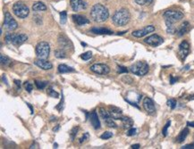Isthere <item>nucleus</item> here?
Returning <instances> with one entry per match:
<instances>
[{
	"instance_id": "1",
	"label": "nucleus",
	"mask_w": 194,
	"mask_h": 149,
	"mask_svg": "<svg viewBox=\"0 0 194 149\" xmlns=\"http://www.w3.org/2000/svg\"><path fill=\"white\" fill-rule=\"evenodd\" d=\"M91 16L96 23H104L109 16V12L106 6L100 4H96L91 7Z\"/></svg>"
},
{
	"instance_id": "2",
	"label": "nucleus",
	"mask_w": 194,
	"mask_h": 149,
	"mask_svg": "<svg viewBox=\"0 0 194 149\" xmlns=\"http://www.w3.org/2000/svg\"><path fill=\"white\" fill-rule=\"evenodd\" d=\"M131 19V15L129 11L125 8H122L115 13V14L112 17L113 23L116 26H123L126 25L129 21Z\"/></svg>"
},
{
	"instance_id": "3",
	"label": "nucleus",
	"mask_w": 194,
	"mask_h": 149,
	"mask_svg": "<svg viewBox=\"0 0 194 149\" xmlns=\"http://www.w3.org/2000/svg\"><path fill=\"white\" fill-rule=\"evenodd\" d=\"M28 39L27 35L25 34H15V33H7L5 37V40L7 44L13 46H21Z\"/></svg>"
},
{
	"instance_id": "4",
	"label": "nucleus",
	"mask_w": 194,
	"mask_h": 149,
	"mask_svg": "<svg viewBox=\"0 0 194 149\" xmlns=\"http://www.w3.org/2000/svg\"><path fill=\"white\" fill-rule=\"evenodd\" d=\"M148 65L146 62H141L139 61L135 63H133V65H131L130 67V71L138 76H144L145 74H147L148 72Z\"/></svg>"
},
{
	"instance_id": "5",
	"label": "nucleus",
	"mask_w": 194,
	"mask_h": 149,
	"mask_svg": "<svg viewBox=\"0 0 194 149\" xmlns=\"http://www.w3.org/2000/svg\"><path fill=\"white\" fill-rule=\"evenodd\" d=\"M13 12L17 17L24 19L29 15L30 9L25 4L21 3V2H17L13 6Z\"/></svg>"
},
{
	"instance_id": "6",
	"label": "nucleus",
	"mask_w": 194,
	"mask_h": 149,
	"mask_svg": "<svg viewBox=\"0 0 194 149\" xmlns=\"http://www.w3.org/2000/svg\"><path fill=\"white\" fill-rule=\"evenodd\" d=\"M50 53V47L45 41L39 42L36 46V55L39 59H47Z\"/></svg>"
},
{
	"instance_id": "7",
	"label": "nucleus",
	"mask_w": 194,
	"mask_h": 149,
	"mask_svg": "<svg viewBox=\"0 0 194 149\" xmlns=\"http://www.w3.org/2000/svg\"><path fill=\"white\" fill-rule=\"evenodd\" d=\"M165 18V22L175 23L179 22L180 20L183 18V13L180 11H173V10H168L164 13L163 14Z\"/></svg>"
},
{
	"instance_id": "8",
	"label": "nucleus",
	"mask_w": 194,
	"mask_h": 149,
	"mask_svg": "<svg viewBox=\"0 0 194 149\" xmlns=\"http://www.w3.org/2000/svg\"><path fill=\"white\" fill-rule=\"evenodd\" d=\"M4 27L7 31H14L18 28V24L16 21L13 18V16L9 13H6L5 14V21H4Z\"/></svg>"
},
{
	"instance_id": "9",
	"label": "nucleus",
	"mask_w": 194,
	"mask_h": 149,
	"mask_svg": "<svg viewBox=\"0 0 194 149\" xmlns=\"http://www.w3.org/2000/svg\"><path fill=\"white\" fill-rule=\"evenodd\" d=\"M90 69L91 72L97 74H100V75H106L110 72L109 67L106 65H104V63H95V65H91Z\"/></svg>"
},
{
	"instance_id": "10",
	"label": "nucleus",
	"mask_w": 194,
	"mask_h": 149,
	"mask_svg": "<svg viewBox=\"0 0 194 149\" xmlns=\"http://www.w3.org/2000/svg\"><path fill=\"white\" fill-rule=\"evenodd\" d=\"M144 42L146 44L151 46V47H158L164 42V39L160 36H158L157 34H153L151 36L146 38L144 39Z\"/></svg>"
},
{
	"instance_id": "11",
	"label": "nucleus",
	"mask_w": 194,
	"mask_h": 149,
	"mask_svg": "<svg viewBox=\"0 0 194 149\" xmlns=\"http://www.w3.org/2000/svg\"><path fill=\"white\" fill-rule=\"evenodd\" d=\"M143 107H144L145 111L150 115H154L156 114L155 104H154L152 99H150L149 97H145L143 99Z\"/></svg>"
},
{
	"instance_id": "12",
	"label": "nucleus",
	"mask_w": 194,
	"mask_h": 149,
	"mask_svg": "<svg viewBox=\"0 0 194 149\" xmlns=\"http://www.w3.org/2000/svg\"><path fill=\"white\" fill-rule=\"evenodd\" d=\"M190 52V45L187 41H183L182 43L179 45V51H178V55L181 58V60H184L188 54Z\"/></svg>"
},
{
	"instance_id": "13",
	"label": "nucleus",
	"mask_w": 194,
	"mask_h": 149,
	"mask_svg": "<svg viewBox=\"0 0 194 149\" xmlns=\"http://www.w3.org/2000/svg\"><path fill=\"white\" fill-rule=\"evenodd\" d=\"M155 31V27L153 25H148L145 28H143L142 30H139V31H133L132 34L133 37L135 38H142L146 35H148V33H151Z\"/></svg>"
},
{
	"instance_id": "14",
	"label": "nucleus",
	"mask_w": 194,
	"mask_h": 149,
	"mask_svg": "<svg viewBox=\"0 0 194 149\" xmlns=\"http://www.w3.org/2000/svg\"><path fill=\"white\" fill-rule=\"evenodd\" d=\"M70 4L74 12H80L87 8V3L83 0H70Z\"/></svg>"
},
{
	"instance_id": "15",
	"label": "nucleus",
	"mask_w": 194,
	"mask_h": 149,
	"mask_svg": "<svg viewBox=\"0 0 194 149\" xmlns=\"http://www.w3.org/2000/svg\"><path fill=\"white\" fill-rule=\"evenodd\" d=\"M58 44L60 46V48L63 50L66 49H70V48H72V43L71 41L64 36V35H60L58 37Z\"/></svg>"
},
{
	"instance_id": "16",
	"label": "nucleus",
	"mask_w": 194,
	"mask_h": 149,
	"mask_svg": "<svg viewBox=\"0 0 194 149\" xmlns=\"http://www.w3.org/2000/svg\"><path fill=\"white\" fill-rule=\"evenodd\" d=\"M111 117L114 120H122L123 118V112L120 108L116 107V106L114 105H110L109 106V110H108Z\"/></svg>"
},
{
	"instance_id": "17",
	"label": "nucleus",
	"mask_w": 194,
	"mask_h": 149,
	"mask_svg": "<svg viewBox=\"0 0 194 149\" xmlns=\"http://www.w3.org/2000/svg\"><path fill=\"white\" fill-rule=\"evenodd\" d=\"M34 62H35V65H36L37 66H39V68H41V69H43V70H45V71L51 70L52 67H53L52 63H51L50 62L47 61L46 59H38V60H36Z\"/></svg>"
},
{
	"instance_id": "18",
	"label": "nucleus",
	"mask_w": 194,
	"mask_h": 149,
	"mask_svg": "<svg viewBox=\"0 0 194 149\" xmlns=\"http://www.w3.org/2000/svg\"><path fill=\"white\" fill-rule=\"evenodd\" d=\"M73 19L74 21V23L79 26H82V25L90 23V21L87 18L84 16H81V15H79V14H73Z\"/></svg>"
},
{
	"instance_id": "19",
	"label": "nucleus",
	"mask_w": 194,
	"mask_h": 149,
	"mask_svg": "<svg viewBox=\"0 0 194 149\" xmlns=\"http://www.w3.org/2000/svg\"><path fill=\"white\" fill-rule=\"evenodd\" d=\"M90 120H91V123L93 126V128L95 130H98L100 128V121L98 120V116L97 114V113L94 111L90 114Z\"/></svg>"
},
{
	"instance_id": "20",
	"label": "nucleus",
	"mask_w": 194,
	"mask_h": 149,
	"mask_svg": "<svg viewBox=\"0 0 194 149\" xmlns=\"http://www.w3.org/2000/svg\"><path fill=\"white\" fill-rule=\"evenodd\" d=\"M91 31L92 33H95V34H100V35H111L113 34V31H111L110 30L108 29H106V28H102V27H95V28H92L91 30Z\"/></svg>"
},
{
	"instance_id": "21",
	"label": "nucleus",
	"mask_w": 194,
	"mask_h": 149,
	"mask_svg": "<svg viewBox=\"0 0 194 149\" xmlns=\"http://www.w3.org/2000/svg\"><path fill=\"white\" fill-rule=\"evenodd\" d=\"M189 29H190V23H189L188 22L183 23L182 25L179 27V29H178V31H177V35H178V37L183 36L185 33L188 32Z\"/></svg>"
},
{
	"instance_id": "22",
	"label": "nucleus",
	"mask_w": 194,
	"mask_h": 149,
	"mask_svg": "<svg viewBox=\"0 0 194 149\" xmlns=\"http://www.w3.org/2000/svg\"><path fill=\"white\" fill-rule=\"evenodd\" d=\"M32 10L34 12H39V11H46L47 10V6L44 3L42 2H36L35 4H33L32 6Z\"/></svg>"
},
{
	"instance_id": "23",
	"label": "nucleus",
	"mask_w": 194,
	"mask_h": 149,
	"mask_svg": "<svg viewBox=\"0 0 194 149\" xmlns=\"http://www.w3.org/2000/svg\"><path fill=\"white\" fill-rule=\"evenodd\" d=\"M188 134H189V129H187V128H185L184 130H183V131H181V133H180V134H179V136L177 137V138H176L177 143H183V141L186 139V138H187Z\"/></svg>"
},
{
	"instance_id": "24",
	"label": "nucleus",
	"mask_w": 194,
	"mask_h": 149,
	"mask_svg": "<svg viewBox=\"0 0 194 149\" xmlns=\"http://www.w3.org/2000/svg\"><path fill=\"white\" fill-rule=\"evenodd\" d=\"M121 121L123 122L124 129H130V128H132L133 125V121L129 117H123Z\"/></svg>"
},
{
	"instance_id": "25",
	"label": "nucleus",
	"mask_w": 194,
	"mask_h": 149,
	"mask_svg": "<svg viewBox=\"0 0 194 149\" xmlns=\"http://www.w3.org/2000/svg\"><path fill=\"white\" fill-rule=\"evenodd\" d=\"M58 72L60 73H67V72H75V70L72 67H69L66 65H60L58 66Z\"/></svg>"
},
{
	"instance_id": "26",
	"label": "nucleus",
	"mask_w": 194,
	"mask_h": 149,
	"mask_svg": "<svg viewBox=\"0 0 194 149\" xmlns=\"http://www.w3.org/2000/svg\"><path fill=\"white\" fill-rule=\"evenodd\" d=\"M0 58H1V65H5V66H10L12 65V60L6 56V55H1V56H0Z\"/></svg>"
},
{
	"instance_id": "27",
	"label": "nucleus",
	"mask_w": 194,
	"mask_h": 149,
	"mask_svg": "<svg viewBox=\"0 0 194 149\" xmlns=\"http://www.w3.org/2000/svg\"><path fill=\"white\" fill-rule=\"evenodd\" d=\"M165 24H166V31H167V33H169V34H175L176 32L175 27L174 26L175 23L165 22Z\"/></svg>"
},
{
	"instance_id": "28",
	"label": "nucleus",
	"mask_w": 194,
	"mask_h": 149,
	"mask_svg": "<svg viewBox=\"0 0 194 149\" xmlns=\"http://www.w3.org/2000/svg\"><path fill=\"white\" fill-rule=\"evenodd\" d=\"M55 56L56 58H59V59H63V58H66V51L63 49H57L55 51Z\"/></svg>"
},
{
	"instance_id": "29",
	"label": "nucleus",
	"mask_w": 194,
	"mask_h": 149,
	"mask_svg": "<svg viewBox=\"0 0 194 149\" xmlns=\"http://www.w3.org/2000/svg\"><path fill=\"white\" fill-rule=\"evenodd\" d=\"M99 114H100L101 118L104 119V121H105L106 119H107V118H110V117H111L109 112H107L105 108H102V107L99 109Z\"/></svg>"
},
{
	"instance_id": "30",
	"label": "nucleus",
	"mask_w": 194,
	"mask_h": 149,
	"mask_svg": "<svg viewBox=\"0 0 194 149\" xmlns=\"http://www.w3.org/2000/svg\"><path fill=\"white\" fill-rule=\"evenodd\" d=\"M105 123H106V125L107 127H109V128H115V129H116V128H117V125L116 124V122L114 121L112 117L106 119L105 120Z\"/></svg>"
},
{
	"instance_id": "31",
	"label": "nucleus",
	"mask_w": 194,
	"mask_h": 149,
	"mask_svg": "<svg viewBox=\"0 0 194 149\" xmlns=\"http://www.w3.org/2000/svg\"><path fill=\"white\" fill-rule=\"evenodd\" d=\"M35 85H36V87H37L39 89H45V88H46V86L48 85V82H46V81H39V80H36V81H35Z\"/></svg>"
},
{
	"instance_id": "32",
	"label": "nucleus",
	"mask_w": 194,
	"mask_h": 149,
	"mask_svg": "<svg viewBox=\"0 0 194 149\" xmlns=\"http://www.w3.org/2000/svg\"><path fill=\"white\" fill-rule=\"evenodd\" d=\"M48 95L51 97H54V98H58L59 97V94L56 90H54L52 88L48 89Z\"/></svg>"
},
{
	"instance_id": "33",
	"label": "nucleus",
	"mask_w": 194,
	"mask_h": 149,
	"mask_svg": "<svg viewBox=\"0 0 194 149\" xmlns=\"http://www.w3.org/2000/svg\"><path fill=\"white\" fill-rule=\"evenodd\" d=\"M66 20H67V13L66 11H63L60 13V23L62 24H64L66 23Z\"/></svg>"
},
{
	"instance_id": "34",
	"label": "nucleus",
	"mask_w": 194,
	"mask_h": 149,
	"mask_svg": "<svg viewBox=\"0 0 194 149\" xmlns=\"http://www.w3.org/2000/svg\"><path fill=\"white\" fill-rule=\"evenodd\" d=\"M92 57V53L91 51H88V52H85L83 53L82 55H81V58L84 61H88L90 60L91 58Z\"/></svg>"
},
{
	"instance_id": "35",
	"label": "nucleus",
	"mask_w": 194,
	"mask_h": 149,
	"mask_svg": "<svg viewBox=\"0 0 194 149\" xmlns=\"http://www.w3.org/2000/svg\"><path fill=\"white\" fill-rule=\"evenodd\" d=\"M78 131H79V127H74L72 129V131H70V138H71L72 140H74Z\"/></svg>"
},
{
	"instance_id": "36",
	"label": "nucleus",
	"mask_w": 194,
	"mask_h": 149,
	"mask_svg": "<svg viewBox=\"0 0 194 149\" xmlns=\"http://www.w3.org/2000/svg\"><path fill=\"white\" fill-rule=\"evenodd\" d=\"M112 137H113V133H111L110 131H106L100 136L102 139H108V138H111Z\"/></svg>"
},
{
	"instance_id": "37",
	"label": "nucleus",
	"mask_w": 194,
	"mask_h": 149,
	"mask_svg": "<svg viewBox=\"0 0 194 149\" xmlns=\"http://www.w3.org/2000/svg\"><path fill=\"white\" fill-rule=\"evenodd\" d=\"M167 105L170 106L171 109H175L176 106V101L175 99H170L167 101Z\"/></svg>"
},
{
	"instance_id": "38",
	"label": "nucleus",
	"mask_w": 194,
	"mask_h": 149,
	"mask_svg": "<svg viewBox=\"0 0 194 149\" xmlns=\"http://www.w3.org/2000/svg\"><path fill=\"white\" fill-rule=\"evenodd\" d=\"M136 133H137V130L132 127V128H130V129H129V131H127L126 135H127V136H129V137H132V136L136 135Z\"/></svg>"
},
{
	"instance_id": "39",
	"label": "nucleus",
	"mask_w": 194,
	"mask_h": 149,
	"mask_svg": "<svg viewBox=\"0 0 194 149\" xmlns=\"http://www.w3.org/2000/svg\"><path fill=\"white\" fill-rule=\"evenodd\" d=\"M170 124H171V121H168L166 122V124L165 125V127L163 128L162 133H163V136H164V137H166V135H167V130H168V128H169Z\"/></svg>"
},
{
	"instance_id": "40",
	"label": "nucleus",
	"mask_w": 194,
	"mask_h": 149,
	"mask_svg": "<svg viewBox=\"0 0 194 149\" xmlns=\"http://www.w3.org/2000/svg\"><path fill=\"white\" fill-rule=\"evenodd\" d=\"M24 88H25V89L29 92V93H31V91H32V89H33V86L30 83V82H28V81H26L25 83H24Z\"/></svg>"
},
{
	"instance_id": "41",
	"label": "nucleus",
	"mask_w": 194,
	"mask_h": 149,
	"mask_svg": "<svg viewBox=\"0 0 194 149\" xmlns=\"http://www.w3.org/2000/svg\"><path fill=\"white\" fill-rule=\"evenodd\" d=\"M117 72L118 73H126L128 72V69L123 66H118L117 67Z\"/></svg>"
},
{
	"instance_id": "42",
	"label": "nucleus",
	"mask_w": 194,
	"mask_h": 149,
	"mask_svg": "<svg viewBox=\"0 0 194 149\" xmlns=\"http://www.w3.org/2000/svg\"><path fill=\"white\" fill-rule=\"evenodd\" d=\"M63 95H62V99H61V101L59 102L58 105L56 107L58 111H61V110H62V107H63Z\"/></svg>"
},
{
	"instance_id": "43",
	"label": "nucleus",
	"mask_w": 194,
	"mask_h": 149,
	"mask_svg": "<svg viewBox=\"0 0 194 149\" xmlns=\"http://www.w3.org/2000/svg\"><path fill=\"white\" fill-rule=\"evenodd\" d=\"M89 138V133H85L83 136H82V138H81L80 139H79V143L80 144H81V143H83L86 139H87Z\"/></svg>"
},
{
	"instance_id": "44",
	"label": "nucleus",
	"mask_w": 194,
	"mask_h": 149,
	"mask_svg": "<svg viewBox=\"0 0 194 149\" xmlns=\"http://www.w3.org/2000/svg\"><path fill=\"white\" fill-rule=\"evenodd\" d=\"M134 1L136 2V4L140 5V6H145L147 5V1L146 0H134Z\"/></svg>"
},
{
	"instance_id": "45",
	"label": "nucleus",
	"mask_w": 194,
	"mask_h": 149,
	"mask_svg": "<svg viewBox=\"0 0 194 149\" xmlns=\"http://www.w3.org/2000/svg\"><path fill=\"white\" fill-rule=\"evenodd\" d=\"M182 149H194V144H189L185 145L182 147Z\"/></svg>"
},
{
	"instance_id": "46",
	"label": "nucleus",
	"mask_w": 194,
	"mask_h": 149,
	"mask_svg": "<svg viewBox=\"0 0 194 149\" xmlns=\"http://www.w3.org/2000/svg\"><path fill=\"white\" fill-rule=\"evenodd\" d=\"M177 80H178L177 78H174L172 75L170 76V83H171V84H175Z\"/></svg>"
},
{
	"instance_id": "47",
	"label": "nucleus",
	"mask_w": 194,
	"mask_h": 149,
	"mask_svg": "<svg viewBox=\"0 0 194 149\" xmlns=\"http://www.w3.org/2000/svg\"><path fill=\"white\" fill-rule=\"evenodd\" d=\"M14 83H15V85H16L17 89H21V81L15 79V80H14Z\"/></svg>"
},
{
	"instance_id": "48",
	"label": "nucleus",
	"mask_w": 194,
	"mask_h": 149,
	"mask_svg": "<svg viewBox=\"0 0 194 149\" xmlns=\"http://www.w3.org/2000/svg\"><path fill=\"white\" fill-rule=\"evenodd\" d=\"M140 146H141V145H140L139 144H135V145H133L131 147H132L133 149H138V148H140Z\"/></svg>"
},
{
	"instance_id": "49",
	"label": "nucleus",
	"mask_w": 194,
	"mask_h": 149,
	"mask_svg": "<svg viewBox=\"0 0 194 149\" xmlns=\"http://www.w3.org/2000/svg\"><path fill=\"white\" fill-rule=\"evenodd\" d=\"M2 79H3V81L4 82H6V84L8 86V83H7V79H6V76L5 75H3V77H2Z\"/></svg>"
},
{
	"instance_id": "50",
	"label": "nucleus",
	"mask_w": 194,
	"mask_h": 149,
	"mask_svg": "<svg viewBox=\"0 0 194 149\" xmlns=\"http://www.w3.org/2000/svg\"><path fill=\"white\" fill-rule=\"evenodd\" d=\"M187 125H188V126H190V127H193V128H194V121H193V122L188 121V122H187Z\"/></svg>"
},
{
	"instance_id": "51",
	"label": "nucleus",
	"mask_w": 194,
	"mask_h": 149,
	"mask_svg": "<svg viewBox=\"0 0 194 149\" xmlns=\"http://www.w3.org/2000/svg\"><path fill=\"white\" fill-rule=\"evenodd\" d=\"M59 129H60V125H57L56 127H55L54 129H53V131H57Z\"/></svg>"
},
{
	"instance_id": "52",
	"label": "nucleus",
	"mask_w": 194,
	"mask_h": 149,
	"mask_svg": "<svg viewBox=\"0 0 194 149\" xmlns=\"http://www.w3.org/2000/svg\"><path fill=\"white\" fill-rule=\"evenodd\" d=\"M27 105H28L29 107H30V109H31V114H33V109H32V106H31V105L30 104H27Z\"/></svg>"
},
{
	"instance_id": "53",
	"label": "nucleus",
	"mask_w": 194,
	"mask_h": 149,
	"mask_svg": "<svg viewBox=\"0 0 194 149\" xmlns=\"http://www.w3.org/2000/svg\"><path fill=\"white\" fill-rule=\"evenodd\" d=\"M147 1V4H151L153 2V0H146Z\"/></svg>"
},
{
	"instance_id": "54",
	"label": "nucleus",
	"mask_w": 194,
	"mask_h": 149,
	"mask_svg": "<svg viewBox=\"0 0 194 149\" xmlns=\"http://www.w3.org/2000/svg\"><path fill=\"white\" fill-rule=\"evenodd\" d=\"M127 31H122V32H118L117 33V35H123V34H124V33H126Z\"/></svg>"
},
{
	"instance_id": "55",
	"label": "nucleus",
	"mask_w": 194,
	"mask_h": 149,
	"mask_svg": "<svg viewBox=\"0 0 194 149\" xmlns=\"http://www.w3.org/2000/svg\"><path fill=\"white\" fill-rule=\"evenodd\" d=\"M54 146H55V148H57V144H55Z\"/></svg>"
}]
</instances>
